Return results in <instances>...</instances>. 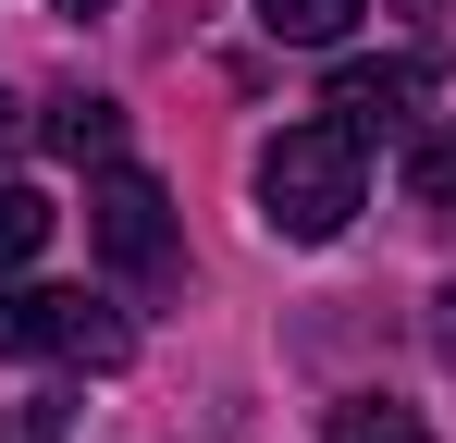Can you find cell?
Returning a JSON list of instances; mask_svg holds the SVG:
<instances>
[{
  "instance_id": "6da1fadb",
  "label": "cell",
  "mask_w": 456,
  "mask_h": 443,
  "mask_svg": "<svg viewBox=\"0 0 456 443\" xmlns=\"http://www.w3.org/2000/svg\"><path fill=\"white\" fill-rule=\"evenodd\" d=\"M358 185H370V160H358V124H346V111L284 124V136L259 148V222H272L284 246H333V234L358 222Z\"/></svg>"
},
{
  "instance_id": "7a4b0ae2",
  "label": "cell",
  "mask_w": 456,
  "mask_h": 443,
  "mask_svg": "<svg viewBox=\"0 0 456 443\" xmlns=\"http://www.w3.org/2000/svg\"><path fill=\"white\" fill-rule=\"evenodd\" d=\"M0 358H75V369H124L136 333L124 308L86 284H0Z\"/></svg>"
},
{
  "instance_id": "3957f363",
  "label": "cell",
  "mask_w": 456,
  "mask_h": 443,
  "mask_svg": "<svg viewBox=\"0 0 456 443\" xmlns=\"http://www.w3.org/2000/svg\"><path fill=\"white\" fill-rule=\"evenodd\" d=\"M86 234H99V259H111L124 284H173V259H185V246H173V197H160L149 173H124V160L86 185Z\"/></svg>"
},
{
  "instance_id": "277c9868",
  "label": "cell",
  "mask_w": 456,
  "mask_h": 443,
  "mask_svg": "<svg viewBox=\"0 0 456 443\" xmlns=\"http://www.w3.org/2000/svg\"><path fill=\"white\" fill-rule=\"evenodd\" d=\"M419 99H432V62H346L333 74V111H346L358 136H370V124H407Z\"/></svg>"
},
{
  "instance_id": "5b68a950",
  "label": "cell",
  "mask_w": 456,
  "mask_h": 443,
  "mask_svg": "<svg viewBox=\"0 0 456 443\" xmlns=\"http://www.w3.org/2000/svg\"><path fill=\"white\" fill-rule=\"evenodd\" d=\"M50 148H62V160H111V148H124V111H111V99H50Z\"/></svg>"
},
{
  "instance_id": "8992f818",
  "label": "cell",
  "mask_w": 456,
  "mask_h": 443,
  "mask_svg": "<svg viewBox=\"0 0 456 443\" xmlns=\"http://www.w3.org/2000/svg\"><path fill=\"white\" fill-rule=\"evenodd\" d=\"M259 25H272L284 50H333V37L358 25V0H259Z\"/></svg>"
},
{
  "instance_id": "52a82bcc",
  "label": "cell",
  "mask_w": 456,
  "mask_h": 443,
  "mask_svg": "<svg viewBox=\"0 0 456 443\" xmlns=\"http://www.w3.org/2000/svg\"><path fill=\"white\" fill-rule=\"evenodd\" d=\"M321 431H333V443H432L419 419H407V407H395V394H346V407H333Z\"/></svg>"
},
{
  "instance_id": "ba28073f",
  "label": "cell",
  "mask_w": 456,
  "mask_h": 443,
  "mask_svg": "<svg viewBox=\"0 0 456 443\" xmlns=\"http://www.w3.org/2000/svg\"><path fill=\"white\" fill-rule=\"evenodd\" d=\"M37 246H50V197L37 185H0V271H25Z\"/></svg>"
},
{
  "instance_id": "9c48e42d",
  "label": "cell",
  "mask_w": 456,
  "mask_h": 443,
  "mask_svg": "<svg viewBox=\"0 0 456 443\" xmlns=\"http://www.w3.org/2000/svg\"><path fill=\"white\" fill-rule=\"evenodd\" d=\"M407 197H419L432 222H456V136H419V148H407Z\"/></svg>"
},
{
  "instance_id": "30bf717a",
  "label": "cell",
  "mask_w": 456,
  "mask_h": 443,
  "mask_svg": "<svg viewBox=\"0 0 456 443\" xmlns=\"http://www.w3.org/2000/svg\"><path fill=\"white\" fill-rule=\"evenodd\" d=\"M432 345H444V369H456V284L432 295Z\"/></svg>"
},
{
  "instance_id": "8fae6325",
  "label": "cell",
  "mask_w": 456,
  "mask_h": 443,
  "mask_svg": "<svg viewBox=\"0 0 456 443\" xmlns=\"http://www.w3.org/2000/svg\"><path fill=\"white\" fill-rule=\"evenodd\" d=\"M50 12H111V0H50Z\"/></svg>"
},
{
  "instance_id": "7c38bea8",
  "label": "cell",
  "mask_w": 456,
  "mask_h": 443,
  "mask_svg": "<svg viewBox=\"0 0 456 443\" xmlns=\"http://www.w3.org/2000/svg\"><path fill=\"white\" fill-rule=\"evenodd\" d=\"M395 12H444V0H395Z\"/></svg>"
},
{
  "instance_id": "4fadbf2b",
  "label": "cell",
  "mask_w": 456,
  "mask_h": 443,
  "mask_svg": "<svg viewBox=\"0 0 456 443\" xmlns=\"http://www.w3.org/2000/svg\"><path fill=\"white\" fill-rule=\"evenodd\" d=\"M0 148H12V99H0Z\"/></svg>"
}]
</instances>
